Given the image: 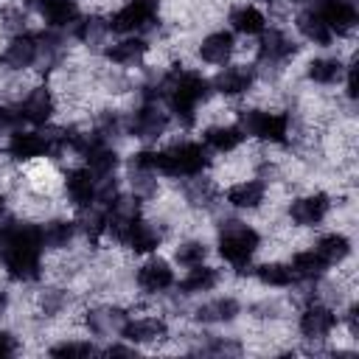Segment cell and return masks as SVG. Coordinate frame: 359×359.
Listing matches in <instances>:
<instances>
[{"mask_svg":"<svg viewBox=\"0 0 359 359\" xmlns=\"http://www.w3.org/2000/svg\"><path fill=\"white\" fill-rule=\"evenodd\" d=\"M42 227L17 224L11 219L0 222V261L14 280L39 278V252H42Z\"/></svg>","mask_w":359,"mask_h":359,"instance_id":"cell-1","label":"cell"},{"mask_svg":"<svg viewBox=\"0 0 359 359\" xmlns=\"http://www.w3.org/2000/svg\"><path fill=\"white\" fill-rule=\"evenodd\" d=\"M165 87V98H168V107L171 112L182 121V123H191L194 121V109L199 101H205L210 84L199 76V73H191V70H182V73H174L168 76V81L163 84Z\"/></svg>","mask_w":359,"mask_h":359,"instance_id":"cell-2","label":"cell"},{"mask_svg":"<svg viewBox=\"0 0 359 359\" xmlns=\"http://www.w3.org/2000/svg\"><path fill=\"white\" fill-rule=\"evenodd\" d=\"M208 165V151L199 143H180L160 151V171L171 177H196Z\"/></svg>","mask_w":359,"mask_h":359,"instance_id":"cell-3","label":"cell"},{"mask_svg":"<svg viewBox=\"0 0 359 359\" xmlns=\"http://www.w3.org/2000/svg\"><path fill=\"white\" fill-rule=\"evenodd\" d=\"M255 250H258V233L252 227H247V224H238V222H233L222 233V238H219L222 258L230 261V264H236V266H244L252 258Z\"/></svg>","mask_w":359,"mask_h":359,"instance_id":"cell-4","label":"cell"},{"mask_svg":"<svg viewBox=\"0 0 359 359\" xmlns=\"http://www.w3.org/2000/svg\"><path fill=\"white\" fill-rule=\"evenodd\" d=\"M241 132L258 137V140H269V143H283L289 135V118L283 112H261V109H250L241 115Z\"/></svg>","mask_w":359,"mask_h":359,"instance_id":"cell-5","label":"cell"},{"mask_svg":"<svg viewBox=\"0 0 359 359\" xmlns=\"http://www.w3.org/2000/svg\"><path fill=\"white\" fill-rule=\"evenodd\" d=\"M160 0H129L121 11H115L107 22V28L118 31V34H135L143 31L146 25H151L154 14H157Z\"/></svg>","mask_w":359,"mask_h":359,"instance_id":"cell-6","label":"cell"},{"mask_svg":"<svg viewBox=\"0 0 359 359\" xmlns=\"http://www.w3.org/2000/svg\"><path fill=\"white\" fill-rule=\"evenodd\" d=\"M67 185V196L76 208H90L98 196V188H95V174L90 168H73L65 180Z\"/></svg>","mask_w":359,"mask_h":359,"instance_id":"cell-7","label":"cell"},{"mask_svg":"<svg viewBox=\"0 0 359 359\" xmlns=\"http://www.w3.org/2000/svg\"><path fill=\"white\" fill-rule=\"evenodd\" d=\"M50 146H53V140L42 137L39 132H14L8 140V154L14 160H34V157L48 154Z\"/></svg>","mask_w":359,"mask_h":359,"instance_id":"cell-8","label":"cell"},{"mask_svg":"<svg viewBox=\"0 0 359 359\" xmlns=\"http://www.w3.org/2000/svg\"><path fill=\"white\" fill-rule=\"evenodd\" d=\"M314 11H317L320 20H323L331 31H337V34L353 28V22H356V11H353V6H351L348 0H320Z\"/></svg>","mask_w":359,"mask_h":359,"instance_id":"cell-9","label":"cell"},{"mask_svg":"<svg viewBox=\"0 0 359 359\" xmlns=\"http://www.w3.org/2000/svg\"><path fill=\"white\" fill-rule=\"evenodd\" d=\"M36 56H39V36L22 34V36H14V39H11V45H8L6 53H3V62H6L8 67H17V70H20V67L34 65Z\"/></svg>","mask_w":359,"mask_h":359,"instance_id":"cell-10","label":"cell"},{"mask_svg":"<svg viewBox=\"0 0 359 359\" xmlns=\"http://www.w3.org/2000/svg\"><path fill=\"white\" fill-rule=\"evenodd\" d=\"M121 244L132 247L135 252H151L160 244V233L151 224H146V222H140V219L132 216L129 224H126V230H123V236H121Z\"/></svg>","mask_w":359,"mask_h":359,"instance_id":"cell-11","label":"cell"},{"mask_svg":"<svg viewBox=\"0 0 359 359\" xmlns=\"http://www.w3.org/2000/svg\"><path fill=\"white\" fill-rule=\"evenodd\" d=\"M84 157H87V168L93 171V174H98V177H109L112 174V168L118 165V157H115V151L101 140V137H87V143H84V151H81Z\"/></svg>","mask_w":359,"mask_h":359,"instance_id":"cell-12","label":"cell"},{"mask_svg":"<svg viewBox=\"0 0 359 359\" xmlns=\"http://www.w3.org/2000/svg\"><path fill=\"white\" fill-rule=\"evenodd\" d=\"M334 323H337V317H334V311L325 309V306H309V309L300 314V331H303L306 337H311V339L325 337V334L334 328Z\"/></svg>","mask_w":359,"mask_h":359,"instance_id":"cell-13","label":"cell"},{"mask_svg":"<svg viewBox=\"0 0 359 359\" xmlns=\"http://www.w3.org/2000/svg\"><path fill=\"white\" fill-rule=\"evenodd\" d=\"M137 283L146 292H163V289H168L174 283V272H171V266L165 261H149V264H143L137 269Z\"/></svg>","mask_w":359,"mask_h":359,"instance_id":"cell-14","label":"cell"},{"mask_svg":"<svg viewBox=\"0 0 359 359\" xmlns=\"http://www.w3.org/2000/svg\"><path fill=\"white\" fill-rule=\"evenodd\" d=\"M233 45L236 42H233V34L230 31H216V34H210V36L202 39L199 53L210 65H224L230 59V53H233Z\"/></svg>","mask_w":359,"mask_h":359,"instance_id":"cell-15","label":"cell"},{"mask_svg":"<svg viewBox=\"0 0 359 359\" xmlns=\"http://www.w3.org/2000/svg\"><path fill=\"white\" fill-rule=\"evenodd\" d=\"M50 112H53V95L42 87V90H34L22 104H20V115H22V121H28V123H45L48 118H50Z\"/></svg>","mask_w":359,"mask_h":359,"instance_id":"cell-16","label":"cell"},{"mask_svg":"<svg viewBox=\"0 0 359 359\" xmlns=\"http://www.w3.org/2000/svg\"><path fill=\"white\" fill-rule=\"evenodd\" d=\"M325 213H328V196L325 194H311V196H303L292 205V219L297 224H317Z\"/></svg>","mask_w":359,"mask_h":359,"instance_id":"cell-17","label":"cell"},{"mask_svg":"<svg viewBox=\"0 0 359 359\" xmlns=\"http://www.w3.org/2000/svg\"><path fill=\"white\" fill-rule=\"evenodd\" d=\"M165 123H168L165 112H160L154 104H146V107H143V109L135 115L132 132H135L137 137H157V135L165 129Z\"/></svg>","mask_w":359,"mask_h":359,"instance_id":"cell-18","label":"cell"},{"mask_svg":"<svg viewBox=\"0 0 359 359\" xmlns=\"http://www.w3.org/2000/svg\"><path fill=\"white\" fill-rule=\"evenodd\" d=\"M121 334L132 342H151L165 334V323L157 317H143V320H132V323L121 325Z\"/></svg>","mask_w":359,"mask_h":359,"instance_id":"cell-19","label":"cell"},{"mask_svg":"<svg viewBox=\"0 0 359 359\" xmlns=\"http://www.w3.org/2000/svg\"><path fill=\"white\" fill-rule=\"evenodd\" d=\"M252 87V70L247 67H227L216 76V90L224 95H241Z\"/></svg>","mask_w":359,"mask_h":359,"instance_id":"cell-20","label":"cell"},{"mask_svg":"<svg viewBox=\"0 0 359 359\" xmlns=\"http://www.w3.org/2000/svg\"><path fill=\"white\" fill-rule=\"evenodd\" d=\"M227 202L233 208H258L264 202V185L258 180H247V182H236L227 191Z\"/></svg>","mask_w":359,"mask_h":359,"instance_id":"cell-21","label":"cell"},{"mask_svg":"<svg viewBox=\"0 0 359 359\" xmlns=\"http://www.w3.org/2000/svg\"><path fill=\"white\" fill-rule=\"evenodd\" d=\"M294 53V42L283 31H266L261 39V56L269 62H283Z\"/></svg>","mask_w":359,"mask_h":359,"instance_id":"cell-22","label":"cell"},{"mask_svg":"<svg viewBox=\"0 0 359 359\" xmlns=\"http://www.w3.org/2000/svg\"><path fill=\"white\" fill-rule=\"evenodd\" d=\"M42 17L53 28H65V25L76 22L79 8H76L73 0H42Z\"/></svg>","mask_w":359,"mask_h":359,"instance_id":"cell-23","label":"cell"},{"mask_svg":"<svg viewBox=\"0 0 359 359\" xmlns=\"http://www.w3.org/2000/svg\"><path fill=\"white\" fill-rule=\"evenodd\" d=\"M325 261L320 258V252L317 250H306V252H297L294 258H292V264H289V269H292V275L294 278H306V280H311V278H320L323 272H325Z\"/></svg>","mask_w":359,"mask_h":359,"instance_id":"cell-24","label":"cell"},{"mask_svg":"<svg viewBox=\"0 0 359 359\" xmlns=\"http://www.w3.org/2000/svg\"><path fill=\"white\" fill-rule=\"evenodd\" d=\"M216 280H219L216 269L196 264V266H191V272H188V275L180 280V289H182L185 294H194V292H208V289H213V286H216Z\"/></svg>","mask_w":359,"mask_h":359,"instance_id":"cell-25","label":"cell"},{"mask_svg":"<svg viewBox=\"0 0 359 359\" xmlns=\"http://www.w3.org/2000/svg\"><path fill=\"white\" fill-rule=\"evenodd\" d=\"M230 22H233V28L238 31V34H261L264 31V25H266V20H264V14L255 8V6H241V8H236L233 14H230Z\"/></svg>","mask_w":359,"mask_h":359,"instance_id":"cell-26","label":"cell"},{"mask_svg":"<svg viewBox=\"0 0 359 359\" xmlns=\"http://www.w3.org/2000/svg\"><path fill=\"white\" fill-rule=\"evenodd\" d=\"M241 140H244L241 126H213V129L205 132V143H208L210 149H216V151H230V149H236Z\"/></svg>","mask_w":359,"mask_h":359,"instance_id":"cell-27","label":"cell"},{"mask_svg":"<svg viewBox=\"0 0 359 359\" xmlns=\"http://www.w3.org/2000/svg\"><path fill=\"white\" fill-rule=\"evenodd\" d=\"M314 250L320 252V258H323L325 264H339V261L351 252V244H348V238H345L342 233H331V236H323Z\"/></svg>","mask_w":359,"mask_h":359,"instance_id":"cell-28","label":"cell"},{"mask_svg":"<svg viewBox=\"0 0 359 359\" xmlns=\"http://www.w3.org/2000/svg\"><path fill=\"white\" fill-rule=\"evenodd\" d=\"M297 28L303 31L306 39H311V42H317V45H328L331 36H334V31L320 20L317 11H306V14L297 20Z\"/></svg>","mask_w":359,"mask_h":359,"instance_id":"cell-29","label":"cell"},{"mask_svg":"<svg viewBox=\"0 0 359 359\" xmlns=\"http://www.w3.org/2000/svg\"><path fill=\"white\" fill-rule=\"evenodd\" d=\"M146 42L143 39H121V42H115L112 48H107V56L115 62V65H132V62H137L143 53H146Z\"/></svg>","mask_w":359,"mask_h":359,"instance_id":"cell-30","label":"cell"},{"mask_svg":"<svg viewBox=\"0 0 359 359\" xmlns=\"http://www.w3.org/2000/svg\"><path fill=\"white\" fill-rule=\"evenodd\" d=\"M236 314H238V303H236L233 297H219V300H213V303H205V306L196 311V317H199V320H205V323L233 320Z\"/></svg>","mask_w":359,"mask_h":359,"instance_id":"cell-31","label":"cell"},{"mask_svg":"<svg viewBox=\"0 0 359 359\" xmlns=\"http://www.w3.org/2000/svg\"><path fill=\"white\" fill-rule=\"evenodd\" d=\"M255 275H258V280L266 283V286H289V283L294 280L292 269L283 266V264H264V266L255 269Z\"/></svg>","mask_w":359,"mask_h":359,"instance_id":"cell-32","label":"cell"},{"mask_svg":"<svg viewBox=\"0 0 359 359\" xmlns=\"http://www.w3.org/2000/svg\"><path fill=\"white\" fill-rule=\"evenodd\" d=\"M309 76L314 81H320V84H331V81H337L342 76V65L337 59H314L309 65Z\"/></svg>","mask_w":359,"mask_h":359,"instance_id":"cell-33","label":"cell"},{"mask_svg":"<svg viewBox=\"0 0 359 359\" xmlns=\"http://www.w3.org/2000/svg\"><path fill=\"white\" fill-rule=\"evenodd\" d=\"M70 238H73L70 222H50L42 227V244H48V247H65Z\"/></svg>","mask_w":359,"mask_h":359,"instance_id":"cell-34","label":"cell"},{"mask_svg":"<svg viewBox=\"0 0 359 359\" xmlns=\"http://www.w3.org/2000/svg\"><path fill=\"white\" fill-rule=\"evenodd\" d=\"M205 255H208V250H205V244H199V241L182 244V247L177 250V261H180L182 266H196V264L205 261Z\"/></svg>","mask_w":359,"mask_h":359,"instance_id":"cell-35","label":"cell"},{"mask_svg":"<svg viewBox=\"0 0 359 359\" xmlns=\"http://www.w3.org/2000/svg\"><path fill=\"white\" fill-rule=\"evenodd\" d=\"M93 353H98V351L90 342H62V345L50 348V356H93Z\"/></svg>","mask_w":359,"mask_h":359,"instance_id":"cell-36","label":"cell"},{"mask_svg":"<svg viewBox=\"0 0 359 359\" xmlns=\"http://www.w3.org/2000/svg\"><path fill=\"white\" fill-rule=\"evenodd\" d=\"M22 123V115L20 109H11V107H0V132H11Z\"/></svg>","mask_w":359,"mask_h":359,"instance_id":"cell-37","label":"cell"},{"mask_svg":"<svg viewBox=\"0 0 359 359\" xmlns=\"http://www.w3.org/2000/svg\"><path fill=\"white\" fill-rule=\"evenodd\" d=\"M14 351H17L14 337H11V334H6V331H0V356H11Z\"/></svg>","mask_w":359,"mask_h":359,"instance_id":"cell-38","label":"cell"},{"mask_svg":"<svg viewBox=\"0 0 359 359\" xmlns=\"http://www.w3.org/2000/svg\"><path fill=\"white\" fill-rule=\"evenodd\" d=\"M107 353H109V356H132V351H129V348H121V345H112Z\"/></svg>","mask_w":359,"mask_h":359,"instance_id":"cell-39","label":"cell"},{"mask_svg":"<svg viewBox=\"0 0 359 359\" xmlns=\"http://www.w3.org/2000/svg\"><path fill=\"white\" fill-rule=\"evenodd\" d=\"M3 306H6V297H3V294H0V311H3Z\"/></svg>","mask_w":359,"mask_h":359,"instance_id":"cell-40","label":"cell"},{"mask_svg":"<svg viewBox=\"0 0 359 359\" xmlns=\"http://www.w3.org/2000/svg\"><path fill=\"white\" fill-rule=\"evenodd\" d=\"M0 213H3V196H0Z\"/></svg>","mask_w":359,"mask_h":359,"instance_id":"cell-41","label":"cell"},{"mask_svg":"<svg viewBox=\"0 0 359 359\" xmlns=\"http://www.w3.org/2000/svg\"><path fill=\"white\" fill-rule=\"evenodd\" d=\"M289 3H292V0H289Z\"/></svg>","mask_w":359,"mask_h":359,"instance_id":"cell-42","label":"cell"}]
</instances>
